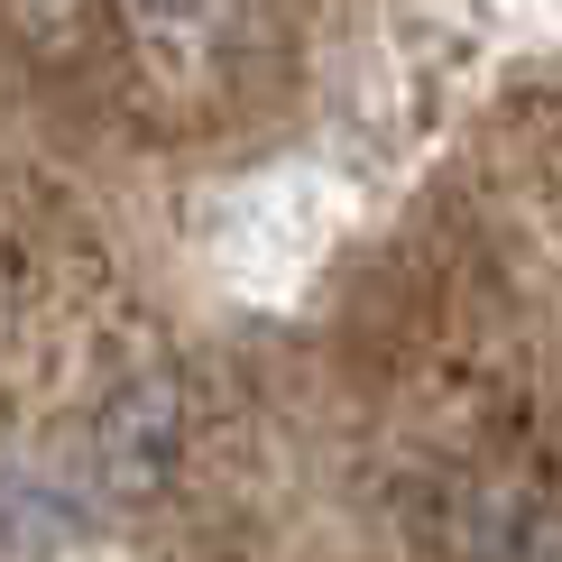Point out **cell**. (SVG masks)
Masks as SVG:
<instances>
[{"label": "cell", "instance_id": "obj_1", "mask_svg": "<svg viewBox=\"0 0 562 562\" xmlns=\"http://www.w3.org/2000/svg\"><path fill=\"white\" fill-rule=\"evenodd\" d=\"M176 442H184V387L176 369L138 360L111 379V396L92 406V480L111 498H148L157 480L176 471Z\"/></svg>", "mask_w": 562, "mask_h": 562}, {"label": "cell", "instance_id": "obj_2", "mask_svg": "<svg viewBox=\"0 0 562 562\" xmlns=\"http://www.w3.org/2000/svg\"><path fill=\"white\" fill-rule=\"evenodd\" d=\"M452 553L461 562H562V498L461 488L452 498Z\"/></svg>", "mask_w": 562, "mask_h": 562}, {"label": "cell", "instance_id": "obj_3", "mask_svg": "<svg viewBox=\"0 0 562 562\" xmlns=\"http://www.w3.org/2000/svg\"><path fill=\"white\" fill-rule=\"evenodd\" d=\"M138 10H148V19H167V29H194V19H213L222 0H138Z\"/></svg>", "mask_w": 562, "mask_h": 562}]
</instances>
